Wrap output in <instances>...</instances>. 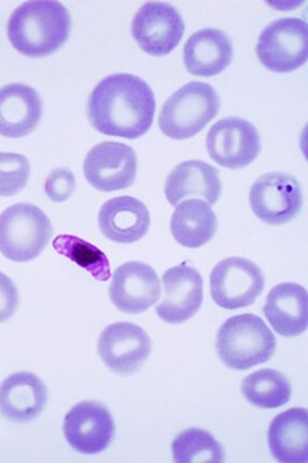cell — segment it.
Masks as SVG:
<instances>
[{
  "mask_svg": "<svg viewBox=\"0 0 308 463\" xmlns=\"http://www.w3.org/2000/svg\"><path fill=\"white\" fill-rule=\"evenodd\" d=\"M52 248L62 257L71 260L79 268L87 270L96 281L111 279L110 261L95 244L74 235H59L52 241Z\"/></svg>",
  "mask_w": 308,
  "mask_h": 463,
  "instance_id": "obj_25",
  "label": "cell"
},
{
  "mask_svg": "<svg viewBox=\"0 0 308 463\" xmlns=\"http://www.w3.org/2000/svg\"><path fill=\"white\" fill-rule=\"evenodd\" d=\"M30 175V161L23 155L0 152V196L17 195L25 189Z\"/></svg>",
  "mask_w": 308,
  "mask_h": 463,
  "instance_id": "obj_27",
  "label": "cell"
},
{
  "mask_svg": "<svg viewBox=\"0 0 308 463\" xmlns=\"http://www.w3.org/2000/svg\"><path fill=\"white\" fill-rule=\"evenodd\" d=\"M102 362L117 375H133L152 353V340L141 326L128 321L105 327L98 343Z\"/></svg>",
  "mask_w": 308,
  "mask_h": 463,
  "instance_id": "obj_12",
  "label": "cell"
},
{
  "mask_svg": "<svg viewBox=\"0 0 308 463\" xmlns=\"http://www.w3.org/2000/svg\"><path fill=\"white\" fill-rule=\"evenodd\" d=\"M71 17L65 5L54 0L25 2L8 22L13 48L28 58H45L67 43Z\"/></svg>",
  "mask_w": 308,
  "mask_h": 463,
  "instance_id": "obj_2",
  "label": "cell"
},
{
  "mask_svg": "<svg viewBox=\"0 0 308 463\" xmlns=\"http://www.w3.org/2000/svg\"><path fill=\"white\" fill-rule=\"evenodd\" d=\"M89 124L102 135L137 139L152 128L156 98L135 74L107 76L89 98Z\"/></svg>",
  "mask_w": 308,
  "mask_h": 463,
  "instance_id": "obj_1",
  "label": "cell"
},
{
  "mask_svg": "<svg viewBox=\"0 0 308 463\" xmlns=\"http://www.w3.org/2000/svg\"><path fill=\"white\" fill-rule=\"evenodd\" d=\"M47 402V384L28 371L11 374L0 384V414L8 420H34L42 414Z\"/></svg>",
  "mask_w": 308,
  "mask_h": 463,
  "instance_id": "obj_16",
  "label": "cell"
},
{
  "mask_svg": "<svg viewBox=\"0 0 308 463\" xmlns=\"http://www.w3.org/2000/svg\"><path fill=\"white\" fill-rule=\"evenodd\" d=\"M307 289L298 283L275 286L266 297L264 316L283 337H298L308 326Z\"/></svg>",
  "mask_w": 308,
  "mask_h": 463,
  "instance_id": "obj_20",
  "label": "cell"
},
{
  "mask_svg": "<svg viewBox=\"0 0 308 463\" xmlns=\"http://www.w3.org/2000/svg\"><path fill=\"white\" fill-rule=\"evenodd\" d=\"M224 448L201 428H190L181 432L173 442V460L178 463L224 462Z\"/></svg>",
  "mask_w": 308,
  "mask_h": 463,
  "instance_id": "obj_26",
  "label": "cell"
},
{
  "mask_svg": "<svg viewBox=\"0 0 308 463\" xmlns=\"http://www.w3.org/2000/svg\"><path fill=\"white\" fill-rule=\"evenodd\" d=\"M303 204V189L292 175L270 172L262 175L251 185V211L270 226H283L292 222L299 215Z\"/></svg>",
  "mask_w": 308,
  "mask_h": 463,
  "instance_id": "obj_8",
  "label": "cell"
},
{
  "mask_svg": "<svg viewBox=\"0 0 308 463\" xmlns=\"http://www.w3.org/2000/svg\"><path fill=\"white\" fill-rule=\"evenodd\" d=\"M170 229L183 248H202L216 235L218 218L205 201L185 200L176 205Z\"/></svg>",
  "mask_w": 308,
  "mask_h": 463,
  "instance_id": "obj_23",
  "label": "cell"
},
{
  "mask_svg": "<svg viewBox=\"0 0 308 463\" xmlns=\"http://www.w3.org/2000/svg\"><path fill=\"white\" fill-rule=\"evenodd\" d=\"M76 189V178L69 169L52 170L45 181V194L54 203L70 200Z\"/></svg>",
  "mask_w": 308,
  "mask_h": 463,
  "instance_id": "obj_28",
  "label": "cell"
},
{
  "mask_svg": "<svg viewBox=\"0 0 308 463\" xmlns=\"http://www.w3.org/2000/svg\"><path fill=\"white\" fill-rule=\"evenodd\" d=\"M110 298L124 314H142L161 298V279L152 266L141 261H128L116 269L113 274Z\"/></svg>",
  "mask_w": 308,
  "mask_h": 463,
  "instance_id": "obj_14",
  "label": "cell"
},
{
  "mask_svg": "<svg viewBox=\"0 0 308 463\" xmlns=\"http://www.w3.org/2000/svg\"><path fill=\"white\" fill-rule=\"evenodd\" d=\"M115 420L99 402H80L65 416L63 434L74 451L87 456L102 453L115 439Z\"/></svg>",
  "mask_w": 308,
  "mask_h": 463,
  "instance_id": "obj_13",
  "label": "cell"
},
{
  "mask_svg": "<svg viewBox=\"0 0 308 463\" xmlns=\"http://www.w3.org/2000/svg\"><path fill=\"white\" fill-rule=\"evenodd\" d=\"M218 91L205 82H189L168 98L159 116L165 137L183 141L202 132L219 111Z\"/></svg>",
  "mask_w": 308,
  "mask_h": 463,
  "instance_id": "obj_4",
  "label": "cell"
},
{
  "mask_svg": "<svg viewBox=\"0 0 308 463\" xmlns=\"http://www.w3.org/2000/svg\"><path fill=\"white\" fill-rule=\"evenodd\" d=\"M276 337L255 314L231 317L216 335V351L227 368H253L266 364L276 353Z\"/></svg>",
  "mask_w": 308,
  "mask_h": 463,
  "instance_id": "obj_3",
  "label": "cell"
},
{
  "mask_svg": "<svg viewBox=\"0 0 308 463\" xmlns=\"http://www.w3.org/2000/svg\"><path fill=\"white\" fill-rule=\"evenodd\" d=\"M163 192L174 207L191 196L202 198L209 205L216 204L222 192L219 170L199 159L185 161L168 175Z\"/></svg>",
  "mask_w": 308,
  "mask_h": 463,
  "instance_id": "obj_17",
  "label": "cell"
},
{
  "mask_svg": "<svg viewBox=\"0 0 308 463\" xmlns=\"http://www.w3.org/2000/svg\"><path fill=\"white\" fill-rule=\"evenodd\" d=\"M185 22L174 6L163 2H146L131 24V34L142 52L167 56L182 41Z\"/></svg>",
  "mask_w": 308,
  "mask_h": 463,
  "instance_id": "obj_9",
  "label": "cell"
},
{
  "mask_svg": "<svg viewBox=\"0 0 308 463\" xmlns=\"http://www.w3.org/2000/svg\"><path fill=\"white\" fill-rule=\"evenodd\" d=\"M43 104L36 90L25 84L0 89V135L25 137L34 132L42 118Z\"/></svg>",
  "mask_w": 308,
  "mask_h": 463,
  "instance_id": "obj_18",
  "label": "cell"
},
{
  "mask_svg": "<svg viewBox=\"0 0 308 463\" xmlns=\"http://www.w3.org/2000/svg\"><path fill=\"white\" fill-rule=\"evenodd\" d=\"M19 306V292L13 279L0 272V323H5L14 316Z\"/></svg>",
  "mask_w": 308,
  "mask_h": 463,
  "instance_id": "obj_29",
  "label": "cell"
},
{
  "mask_svg": "<svg viewBox=\"0 0 308 463\" xmlns=\"http://www.w3.org/2000/svg\"><path fill=\"white\" fill-rule=\"evenodd\" d=\"M240 391L247 402L262 410L279 408L292 399L290 380L276 369H259L247 375L242 380Z\"/></svg>",
  "mask_w": 308,
  "mask_h": 463,
  "instance_id": "obj_24",
  "label": "cell"
},
{
  "mask_svg": "<svg viewBox=\"0 0 308 463\" xmlns=\"http://www.w3.org/2000/svg\"><path fill=\"white\" fill-rule=\"evenodd\" d=\"M268 447L277 462H308V411L292 408L277 414L268 430Z\"/></svg>",
  "mask_w": 308,
  "mask_h": 463,
  "instance_id": "obj_22",
  "label": "cell"
},
{
  "mask_svg": "<svg viewBox=\"0 0 308 463\" xmlns=\"http://www.w3.org/2000/svg\"><path fill=\"white\" fill-rule=\"evenodd\" d=\"M84 176L91 187L100 192L128 189L136 181V152L126 144H98L85 158Z\"/></svg>",
  "mask_w": 308,
  "mask_h": 463,
  "instance_id": "obj_11",
  "label": "cell"
},
{
  "mask_svg": "<svg viewBox=\"0 0 308 463\" xmlns=\"http://www.w3.org/2000/svg\"><path fill=\"white\" fill-rule=\"evenodd\" d=\"M51 233L47 213L30 203L11 205L0 213V252L11 261L26 263L37 259Z\"/></svg>",
  "mask_w": 308,
  "mask_h": 463,
  "instance_id": "obj_5",
  "label": "cell"
},
{
  "mask_svg": "<svg viewBox=\"0 0 308 463\" xmlns=\"http://www.w3.org/2000/svg\"><path fill=\"white\" fill-rule=\"evenodd\" d=\"M257 54L262 65L275 73L301 69L308 58L307 24L296 17L268 24L257 41Z\"/></svg>",
  "mask_w": 308,
  "mask_h": 463,
  "instance_id": "obj_6",
  "label": "cell"
},
{
  "mask_svg": "<svg viewBox=\"0 0 308 463\" xmlns=\"http://www.w3.org/2000/svg\"><path fill=\"white\" fill-rule=\"evenodd\" d=\"M163 300L156 306L161 320L181 325L201 309L204 300V281L198 269L189 264L168 269L163 274Z\"/></svg>",
  "mask_w": 308,
  "mask_h": 463,
  "instance_id": "obj_15",
  "label": "cell"
},
{
  "mask_svg": "<svg viewBox=\"0 0 308 463\" xmlns=\"http://www.w3.org/2000/svg\"><path fill=\"white\" fill-rule=\"evenodd\" d=\"M233 61L230 37L216 28L194 33L183 47L185 69L193 76L210 78L229 69Z\"/></svg>",
  "mask_w": 308,
  "mask_h": 463,
  "instance_id": "obj_21",
  "label": "cell"
},
{
  "mask_svg": "<svg viewBox=\"0 0 308 463\" xmlns=\"http://www.w3.org/2000/svg\"><path fill=\"white\" fill-rule=\"evenodd\" d=\"M150 212L133 196H117L107 201L99 211L102 235L119 244H131L145 237L150 229Z\"/></svg>",
  "mask_w": 308,
  "mask_h": 463,
  "instance_id": "obj_19",
  "label": "cell"
},
{
  "mask_svg": "<svg viewBox=\"0 0 308 463\" xmlns=\"http://www.w3.org/2000/svg\"><path fill=\"white\" fill-rule=\"evenodd\" d=\"M207 152L225 169H244L259 156L261 137L257 127L246 119L225 118L210 128Z\"/></svg>",
  "mask_w": 308,
  "mask_h": 463,
  "instance_id": "obj_10",
  "label": "cell"
},
{
  "mask_svg": "<svg viewBox=\"0 0 308 463\" xmlns=\"http://www.w3.org/2000/svg\"><path fill=\"white\" fill-rule=\"evenodd\" d=\"M266 286L262 269L250 260L233 257L214 266L210 290L216 305L233 311L255 305Z\"/></svg>",
  "mask_w": 308,
  "mask_h": 463,
  "instance_id": "obj_7",
  "label": "cell"
}]
</instances>
